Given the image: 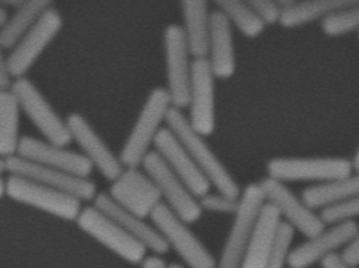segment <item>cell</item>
<instances>
[{
  "instance_id": "obj_17",
  "label": "cell",
  "mask_w": 359,
  "mask_h": 268,
  "mask_svg": "<svg viewBox=\"0 0 359 268\" xmlns=\"http://www.w3.org/2000/svg\"><path fill=\"white\" fill-rule=\"evenodd\" d=\"M358 229L357 222L327 225L323 232L292 248L289 267L311 268L323 264L330 256L343 252Z\"/></svg>"
},
{
  "instance_id": "obj_27",
  "label": "cell",
  "mask_w": 359,
  "mask_h": 268,
  "mask_svg": "<svg viewBox=\"0 0 359 268\" xmlns=\"http://www.w3.org/2000/svg\"><path fill=\"white\" fill-rule=\"evenodd\" d=\"M21 106L13 91L0 93V156H17L22 135L20 132Z\"/></svg>"
},
{
  "instance_id": "obj_20",
  "label": "cell",
  "mask_w": 359,
  "mask_h": 268,
  "mask_svg": "<svg viewBox=\"0 0 359 268\" xmlns=\"http://www.w3.org/2000/svg\"><path fill=\"white\" fill-rule=\"evenodd\" d=\"M94 206L109 215L128 235L139 241L155 255L162 256L169 252V246L156 227L150 225L142 217L118 206L107 192H98L94 200Z\"/></svg>"
},
{
  "instance_id": "obj_13",
  "label": "cell",
  "mask_w": 359,
  "mask_h": 268,
  "mask_svg": "<svg viewBox=\"0 0 359 268\" xmlns=\"http://www.w3.org/2000/svg\"><path fill=\"white\" fill-rule=\"evenodd\" d=\"M0 173L18 175L25 179L33 180L47 187L64 192L82 201L95 200L98 194L96 183L90 179H83L65 171L45 167L37 163L30 162L20 156H13L0 159Z\"/></svg>"
},
{
  "instance_id": "obj_14",
  "label": "cell",
  "mask_w": 359,
  "mask_h": 268,
  "mask_svg": "<svg viewBox=\"0 0 359 268\" xmlns=\"http://www.w3.org/2000/svg\"><path fill=\"white\" fill-rule=\"evenodd\" d=\"M66 122L72 142L77 144L79 152L93 164L94 169H97L107 181L113 182L118 179L125 169L123 162L89 120L81 113L74 112L67 115Z\"/></svg>"
},
{
  "instance_id": "obj_29",
  "label": "cell",
  "mask_w": 359,
  "mask_h": 268,
  "mask_svg": "<svg viewBox=\"0 0 359 268\" xmlns=\"http://www.w3.org/2000/svg\"><path fill=\"white\" fill-rule=\"evenodd\" d=\"M323 34L330 37L344 36L348 34L359 35V0H351L345 8L332 13L321 22Z\"/></svg>"
},
{
  "instance_id": "obj_6",
  "label": "cell",
  "mask_w": 359,
  "mask_h": 268,
  "mask_svg": "<svg viewBox=\"0 0 359 268\" xmlns=\"http://www.w3.org/2000/svg\"><path fill=\"white\" fill-rule=\"evenodd\" d=\"M164 64L167 89L172 108L184 110L188 107L192 81L193 58L184 39L181 25L170 23L163 32Z\"/></svg>"
},
{
  "instance_id": "obj_16",
  "label": "cell",
  "mask_w": 359,
  "mask_h": 268,
  "mask_svg": "<svg viewBox=\"0 0 359 268\" xmlns=\"http://www.w3.org/2000/svg\"><path fill=\"white\" fill-rule=\"evenodd\" d=\"M118 206L147 220L158 208L162 196L151 177L139 167H125L107 192Z\"/></svg>"
},
{
  "instance_id": "obj_21",
  "label": "cell",
  "mask_w": 359,
  "mask_h": 268,
  "mask_svg": "<svg viewBox=\"0 0 359 268\" xmlns=\"http://www.w3.org/2000/svg\"><path fill=\"white\" fill-rule=\"evenodd\" d=\"M206 60L217 79L226 81L236 72V52L233 41V28L228 18L218 10L211 13V33L208 40Z\"/></svg>"
},
{
  "instance_id": "obj_36",
  "label": "cell",
  "mask_w": 359,
  "mask_h": 268,
  "mask_svg": "<svg viewBox=\"0 0 359 268\" xmlns=\"http://www.w3.org/2000/svg\"><path fill=\"white\" fill-rule=\"evenodd\" d=\"M320 266H321V268H355L351 264H347L340 254L330 256Z\"/></svg>"
},
{
  "instance_id": "obj_10",
  "label": "cell",
  "mask_w": 359,
  "mask_h": 268,
  "mask_svg": "<svg viewBox=\"0 0 359 268\" xmlns=\"http://www.w3.org/2000/svg\"><path fill=\"white\" fill-rule=\"evenodd\" d=\"M76 223L86 235L128 264H143L147 259V249L143 244L128 235L114 220L97 208L88 206L83 208Z\"/></svg>"
},
{
  "instance_id": "obj_9",
  "label": "cell",
  "mask_w": 359,
  "mask_h": 268,
  "mask_svg": "<svg viewBox=\"0 0 359 268\" xmlns=\"http://www.w3.org/2000/svg\"><path fill=\"white\" fill-rule=\"evenodd\" d=\"M143 170L155 182L163 200L176 215L187 224L196 223L203 215L199 199L187 185L168 167L157 151L152 150L142 163Z\"/></svg>"
},
{
  "instance_id": "obj_11",
  "label": "cell",
  "mask_w": 359,
  "mask_h": 268,
  "mask_svg": "<svg viewBox=\"0 0 359 268\" xmlns=\"http://www.w3.org/2000/svg\"><path fill=\"white\" fill-rule=\"evenodd\" d=\"M259 183L265 195L266 203L272 205L282 217L283 222L290 225L294 232L309 239L326 228L327 224L321 218L320 212L313 210L304 201L302 195L298 196L286 183L269 176Z\"/></svg>"
},
{
  "instance_id": "obj_35",
  "label": "cell",
  "mask_w": 359,
  "mask_h": 268,
  "mask_svg": "<svg viewBox=\"0 0 359 268\" xmlns=\"http://www.w3.org/2000/svg\"><path fill=\"white\" fill-rule=\"evenodd\" d=\"M16 78L13 77L11 71L8 67L5 55L1 54L0 57V93H8L13 91Z\"/></svg>"
},
{
  "instance_id": "obj_15",
  "label": "cell",
  "mask_w": 359,
  "mask_h": 268,
  "mask_svg": "<svg viewBox=\"0 0 359 268\" xmlns=\"http://www.w3.org/2000/svg\"><path fill=\"white\" fill-rule=\"evenodd\" d=\"M216 81L208 61L194 59L187 119L191 126L206 138L216 130Z\"/></svg>"
},
{
  "instance_id": "obj_31",
  "label": "cell",
  "mask_w": 359,
  "mask_h": 268,
  "mask_svg": "<svg viewBox=\"0 0 359 268\" xmlns=\"http://www.w3.org/2000/svg\"><path fill=\"white\" fill-rule=\"evenodd\" d=\"M320 215L327 225L345 223V222H355L357 218H359V194L346 203L323 210L320 212Z\"/></svg>"
},
{
  "instance_id": "obj_37",
  "label": "cell",
  "mask_w": 359,
  "mask_h": 268,
  "mask_svg": "<svg viewBox=\"0 0 359 268\" xmlns=\"http://www.w3.org/2000/svg\"><path fill=\"white\" fill-rule=\"evenodd\" d=\"M142 268H168V264L162 256H147L142 264Z\"/></svg>"
},
{
  "instance_id": "obj_26",
  "label": "cell",
  "mask_w": 359,
  "mask_h": 268,
  "mask_svg": "<svg viewBox=\"0 0 359 268\" xmlns=\"http://www.w3.org/2000/svg\"><path fill=\"white\" fill-rule=\"evenodd\" d=\"M351 0H303L294 1V4L283 11L279 25L283 28H299L314 22L326 20L332 13L345 8Z\"/></svg>"
},
{
  "instance_id": "obj_7",
  "label": "cell",
  "mask_w": 359,
  "mask_h": 268,
  "mask_svg": "<svg viewBox=\"0 0 359 268\" xmlns=\"http://www.w3.org/2000/svg\"><path fill=\"white\" fill-rule=\"evenodd\" d=\"M6 198L69 222H76L83 210L82 200L18 175L6 177Z\"/></svg>"
},
{
  "instance_id": "obj_8",
  "label": "cell",
  "mask_w": 359,
  "mask_h": 268,
  "mask_svg": "<svg viewBox=\"0 0 359 268\" xmlns=\"http://www.w3.org/2000/svg\"><path fill=\"white\" fill-rule=\"evenodd\" d=\"M13 93L18 100L22 113L29 119L45 140L62 147L72 142L66 119L57 114L41 90L28 77L15 81Z\"/></svg>"
},
{
  "instance_id": "obj_19",
  "label": "cell",
  "mask_w": 359,
  "mask_h": 268,
  "mask_svg": "<svg viewBox=\"0 0 359 268\" xmlns=\"http://www.w3.org/2000/svg\"><path fill=\"white\" fill-rule=\"evenodd\" d=\"M154 147L168 167L187 185L198 199L211 192V183L196 166L184 144L167 126L159 132Z\"/></svg>"
},
{
  "instance_id": "obj_25",
  "label": "cell",
  "mask_w": 359,
  "mask_h": 268,
  "mask_svg": "<svg viewBox=\"0 0 359 268\" xmlns=\"http://www.w3.org/2000/svg\"><path fill=\"white\" fill-rule=\"evenodd\" d=\"M52 5L53 1L50 0H25L0 29V48L10 52Z\"/></svg>"
},
{
  "instance_id": "obj_23",
  "label": "cell",
  "mask_w": 359,
  "mask_h": 268,
  "mask_svg": "<svg viewBox=\"0 0 359 268\" xmlns=\"http://www.w3.org/2000/svg\"><path fill=\"white\" fill-rule=\"evenodd\" d=\"M180 8L182 13L181 27L188 48L194 59H206L212 13L210 4L206 0H182Z\"/></svg>"
},
{
  "instance_id": "obj_18",
  "label": "cell",
  "mask_w": 359,
  "mask_h": 268,
  "mask_svg": "<svg viewBox=\"0 0 359 268\" xmlns=\"http://www.w3.org/2000/svg\"><path fill=\"white\" fill-rule=\"evenodd\" d=\"M17 156L83 179H89L94 171L93 164L79 151L71 150L67 147L35 138L28 134L22 135Z\"/></svg>"
},
{
  "instance_id": "obj_5",
  "label": "cell",
  "mask_w": 359,
  "mask_h": 268,
  "mask_svg": "<svg viewBox=\"0 0 359 268\" xmlns=\"http://www.w3.org/2000/svg\"><path fill=\"white\" fill-rule=\"evenodd\" d=\"M150 218L169 249H172L188 268L218 267V260L189 229V224L181 220L165 203H161Z\"/></svg>"
},
{
  "instance_id": "obj_4",
  "label": "cell",
  "mask_w": 359,
  "mask_h": 268,
  "mask_svg": "<svg viewBox=\"0 0 359 268\" xmlns=\"http://www.w3.org/2000/svg\"><path fill=\"white\" fill-rule=\"evenodd\" d=\"M267 176L283 183L316 186L340 179L353 171L351 159L343 157H276L266 164Z\"/></svg>"
},
{
  "instance_id": "obj_12",
  "label": "cell",
  "mask_w": 359,
  "mask_h": 268,
  "mask_svg": "<svg viewBox=\"0 0 359 268\" xmlns=\"http://www.w3.org/2000/svg\"><path fill=\"white\" fill-rule=\"evenodd\" d=\"M62 25L64 17L62 13L52 5L37 20L36 25L17 42L8 55H5L13 77L16 79L25 77L57 34L62 32Z\"/></svg>"
},
{
  "instance_id": "obj_3",
  "label": "cell",
  "mask_w": 359,
  "mask_h": 268,
  "mask_svg": "<svg viewBox=\"0 0 359 268\" xmlns=\"http://www.w3.org/2000/svg\"><path fill=\"white\" fill-rule=\"evenodd\" d=\"M265 203L260 183H248L242 189L238 208L233 215V223L223 244L217 268H240Z\"/></svg>"
},
{
  "instance_id": "obj_33",
  "label": "cell",
  "mask_w": 359,
  "mask_h": 268,
  "mask_svg": "<svg viewBox=\"0 0 359 268\" xmlns=\"http://www.w3.org/2000/svg\"><path fill=\"white\" fill-rule=\"evenodd\" d=\"M257 16L267 25H279L282 20L283 10L278 0H248Z\"/></svg>"
},
{
  "instance_id": "obj_24",
  "label": "cell",
  "mask_w": 359,
  "mask_h": 268,
  "mask_svg": "<svg viewBox=\"0 0 359 268\" xmlns=\"http://www.w3.org/2000/svg\"><path fill=\"white\" fill-rule=\"evenodd\" d=\"M359 194V173L303 189L302 198L315 211L321 212L346 203Z\"/></svg>"
},
{
  "instance_id": "obj_34",
  "label": "cell",
  "mask_w": 359,
  "mask_h": 268,
  "mask_svg": "<svg viewBox=\"0 0 359 268\" xmlns=\"http://www.w3.org/2000/svg\"><path fill=\"white\" fill-rule=\"evenodd\" d=\"M340 255L347 264H351L353 267H359V229L352 237L350 243L347 244Z\"/></svg>"
},
{
  "instance_id": "obj_22",
  "label": "cell",
  "mask_w": 359,
  "mask_h": 268,
  "mask_svg": "<svg viewBox=\"0 0 359 268\" xmlns=\"http://www.w3.org/2000/svg\"><path fill=\"white\" fill-rule=\"evenodd\" d=\"M283 220L277 210L266 203L262 208L253 236L245 248L240 268H265L273 252Z\"/></svg>"
},
{
  "instance_id": "obj_43",
  "label": "cell",
  "mask_w": 359,
  "mask_h": 268,
  "mask_svg": "<svg viewBox=\"0 0 359 268\" xmlns=\"http://www.w3.org/2000/svg\"><path fill=\"white\" fill-rule=\"evenodd\" d=\"M358 36H359V35H358Z\"/></svg>"
},
{
  "instance_id": "obj_40",
  "label": "cell",
  "mask_w": 359,
  "mask_h": 268,
  "mask_svg": "<svg viewBox=\"0 0 359 268\" xmlns=\"http://www.w3.org/2000/svg\"><path fill=\"white\" fill-rule=\"evenodd\" d=\"M352 167H353V171L355 173H359V144L357 149H355V154L351 159Z\"/></svg>"
},
{
  "instance_id": "obj_38",
  "label": "cell",
  "mask_w": 359,
  "mask_h": 268,
  "mask_svg": "<svg viewBox=\"0 0 359 268\" xmlns=\"http://www.w3.org/2000/svg\"><path fill=\"white\" fill-rule=\"evenodd\" d=\"M23 3H25V0H0L1 6L8 8V10L13 8V11L20 8Z\"/></svg>"
},
{
  "instance_id": "obj_42",
  "label": "cell",
  "mask_w": 359,
  "mask_h": 268,
  "mask_svg": "<svg viewBox=\"0 0 359 268\" xmlns=\"http://www.w3.org/2000/svg\"><path fill=\"white\" fill-rule=\"evenodd\" d=\"M168 268H184V264H179V262H172L168 264Z\"/></svg>"
},
{
  "instance_id": "obj_39",
  "label": "cell",
  "mask_w": 359,
  "mask_h": 268,
  "mask_svg": "<svg viewBox=\"0 0 359 268\" xmlns=\"http://www.w3.org/2000/svg\"><path fill=\"white\" fill-rule=\"evenodd\" d=\"M10 13H8V8H4L0 5V29L3 28L8 20H10Z\"/></svg>"
},
{
  "instance_id": "obj_28",
  "label": "cell",
  "mask_w": 359,
  "mask_h": 268,
  "mask_svg": "<svg viewBox=\"0 0 359 268\" xmlns=\"http://www.w3.org/2000/svg\"><path fill=\"white\" fill-rule=\"evenodd\" d=\"M215 8H218L228 18L233 28L237 29L243 36L255 39L265 30V23L257 16L249 1L218 0L215 3Z\"/></svg>"
},
{
  "instance_id": "obj_41",
  "label": "cell",
  "mask_w": 359,
  "mask_h": 268,
  "mask_svg": "<svg viewBox=\"0 0 359 268\" xmlns=\"http://www.w3.org/2000/svg\"><path fill=\"white\" fill-rule=\"evenodd\" d=\"M6 196V177L0 179V198Z\"/></svg>"
},
{
  "instance_id": "obj_2",
  "label": "cell",
  "mask_w": 359,
  "mask_h": 268,
  "mask_svg": "<svg viewBox=\"0 0 359 268\" xmlns=\"http://www.w3.org/2000/svg\"><path fill=\"white\" fill-rule=\"evenodd\" d=\"M167 127L175 134L192 156L196 166L206 176L208 182L218 193L238 199L242 194L240 185L226 169L224 163L218 159L215 151L206 142V137L198 133L188 122L187 115L182 110L172 108L168 115Z\"/></svg>"
},
{
  "instance_id": "obj_32",
  "label": "cell",
  "mask_w": 359,
  "mask_h": 268,
  "mask_svg": "<svg viewBox=\"0 0 359 268\" xmlns=\"http://www.w3.org/2000/svg\"><path fill=\"white\" fill-rule=\"evenodd\" d=\"M240 203V198H230L222 193H212L210 192L208 194L201 196L199 199L203 212H210V213H219V215H231L236 213Z\"/></svg>"
},
{
  "instance_id": "obj_30",
  "label": "cell",
  "mask_w": 359,
  "mask_h": 268,
  "mask_svg": "<svg viewBox=\"0 0 359 268\" xmlns=\"http://www.w3.org/2000/svg\"><path fill=\"white\" fill-rule=\"evenodd\" d=\"M294 234L296 232L294 229L283 222L277 243L274 246L273 252L266 262L265 268H285L286 266L289 267V259L292 250Z\"/></svg>"
},
{
  "instance_id": "obj_1",
  "label": "cell",
  "mask_w": 359,
  "mask_h": 268,
  "mask_svg": "<svg viewBox=\"0 0 359 268\" xmlns=\"http://www.w3.org/2000/svg\"><path fill=\"white\" fill-rule=\"evenodd\" d=\"M172 108V101L164 86H156L150 91L118 152L123 167L142 166L144 159L151 152L159 132L167 126Z\"/></svg>"
}]
</instances>
